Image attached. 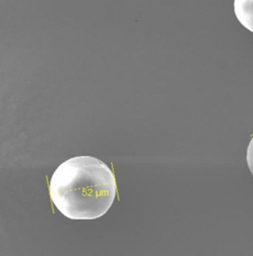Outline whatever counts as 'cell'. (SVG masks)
<instances>
[{"instance_id":"7a4b0ae2","label":"cell","mask_w":253,"mask_h":256,"mask_svg":"<svg viewBox=\"0 0 253 256\" xmlns=\"http://www.w3.org/2000/svg\"><path fill=\"white\" fill-rule=\"evenodd\" d=\"M234 9L240 23L253 33V0H234Z\"/></svg>"},{"instance_id":"3957f363","label":"cell","mask_w":253,"mask_h":256,"mask_svg":"<svg viewBox=\"0 0 253 256\" xmlns=\"http://www.w3.org/2000/svg\"><path fill=\"white\" fill-rule=\"evenodd\" d=\"M246 162L248 170L250 171L252 175L253 176V136L248 146V150H246Z\"/></svg>"},{"instance_id":"6da1fadb","label":"cell","mask_w":253,"mask_h":256,"mask_svg":"<svg viewBox=\"0 0 253 256\" xmlns=\"http://www.w3.org/2000/svg\"><path fill=\"white\" fill-rule=\"evenodd\" d=\"M56 208L72 220H95L108 212L116 194L110 168L92 156H76L62 164L50 181Z\"/></svg>"}]
</instances>
